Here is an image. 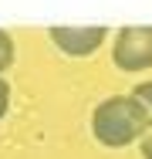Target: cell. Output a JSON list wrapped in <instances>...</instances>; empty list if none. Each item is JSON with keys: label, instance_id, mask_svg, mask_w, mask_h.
I'll use <instances>...</instances> for the list:
<instances>
[{"label": "cell", "instance_id": "cell-1", "mask_svg": "<svg viewBox=\"0 0 152 159\" xmlns=\"http://www.w3.org/2000/svg\"><path fill=\"white\" fill-rule=\"evenodd\" d=\"M145 115L139 108V102L132 95H112L105 98L95 115H91V132L101 146L108 149H125L132 142H139L145 135Z\"/></svg>", "mask_w": 152, "mask_h": 159}, {"label": "cell", "instance_id": "cell-2", "mask_svg": "<svg viewBox=\"0 0 152 159\" xmlns=\"http://www.w3.org/2000/svg\"><path fill=\"white\" fill-rule=\"evenodd\" d=\"M112 61L122 71H145L152 68V27L128 24L112 41Z\"/></svg>", "mask_w": 152, "mask_h": 159}, {"label": "cell", "instance_id": "cell-3", "mask_svg": "<svg viewBox=\"0 0 152 159\" xmlns=\"http://www.w3.org/2000/svg\"><path fill=\"white\" fill-rule=\"evenodd\" d=\"M47 34L68 58H88L105 44L108 27H101V24H91V27H51Z\"/></svg>", "mask_w": 152, "mask_h": 159}, {"label": "cell", "instance_id": "cell-4", "mask_svg": "<svg viewBox=\"0 0 152 159\" xmlns=\"http://www.w3.org/2000/svg\"><path fill=\"white\" fill-rule=\"evenodd\" d=\"M132 98L139 102V108H142V115H145V125L152 129V81H142V85H135Z\"/></svg>", "mask_w": 152, "mask_h": 159}, {"label": "cell", "instance_id": "cell-5", "mask_svg": "<svg viewBox=\"0 0 152 159\" xmlns=\"http://www.w3.org/2000/svg\"><path fill=\"white\" fill-rule=\"evenodd\" d=\"M10 64H14V37L0 27V75H3Z\"/></svg>", "mask_w": 152, "mask_h": 159}, {"label": "cell", "instance_id": "cell-6", "mask_svg": "<svg viewBox=\"0 0 152 159\" xmlns=\"http://www.w3.org/2000/svg\"><path fill=\"white\" fill-rule=\"evenodd\" d=\"M7 108H10V85L0 78V119L7 115Z\"/></svg>", "mask_w": 152, "mask_h": 159}, {"label": "cell", "instance_id": "cell-7", "mask_svg": "<svg viewBox=\"0 0 152 159\" xmlns=\"http://www.w3.org/2000/svg\"><path fill=\"white\" fill-rule=\"evenodd\" d=\"M139 149H142V159H152V135H142L139 139Z\"/></svg>", "mask_w": 152, "mask_h": 159}]
</instances>
